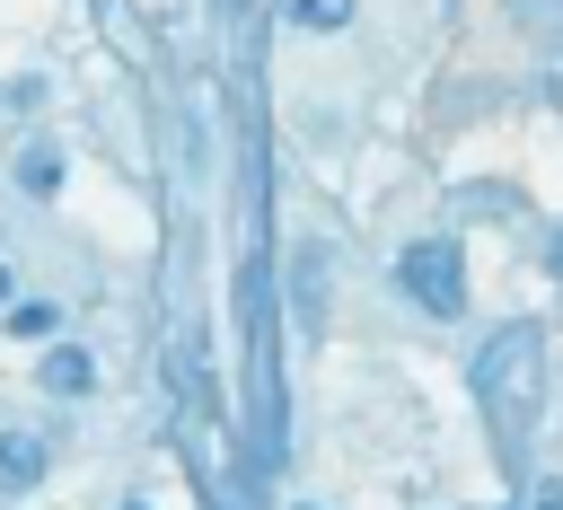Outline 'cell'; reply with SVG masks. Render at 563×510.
Listing matches in <instances>:
<instances>
[{"label":"cell","instance_id":"ba28073f","mask_svg":"<svg viewBox=\"0 0 563 510\" xmlns=\"http://www.w3.org/2000/svg\"><path fill=\"white\" fill-rule=\"evenodd\" d=\"M537 510H563V484H537Z\"/></svg>","mask_w":563,"mask_h":510},{"label":"cell","instance_id":"5b68a950","mask_svg":"<svg viewBox=\"0 0 563 510\" xmlns=\"http://www.w3.org/2000/svg\"><path fill=\"white\" fill-rule=\"evenodd\" d=\"M18 185H26L35 202H53V193H62V149H53V141H35V149H18Z\"/></svg>","mask_w":563,"mask_h":510},{"label":"cell","instance_id":"30bf717a","mask_svg":"<svg viewBox=\"0 0 563 510\" xmlns=\"http://www.w3.org/2000/svg\"><path fill=\"white\" fill-rule=\"evenodd\" d=\"M554 273H563V237H554Z\"/></svg>","mask_w":563,"mask_h":510},{"label":"cell","instance_id":"52a82bcc","mask_svg":"<svg viewBox=\"0 0 563 510\" xmlns=\"http://www.w3.org/2000/svg\"><path fill=\"white\" fill-rule=\"evenodd\" d=\"M290 9V26H308V35H334V26H352V0H282Z\"/></svg>","mask_w":563,"mask_h":510},{"label":"cell","instance_id":"8fae6325","mask_svg":"<svg viewBox=\"0 0 563 510\" xmlns=\"http://www.w3.org/2000/svg\"><path fill=\"white\" fill-rule=\"evenodd\" d=\"M114 510H150V501H114Z\"/></svg>","mask_w":563,"mask_h":510},{"label":"cell","instance_id":"7a4b0ae2","mask_svg":"<svg viewBox=\"0 0 563 510\" xmlns=\"http://www.w3.org/2000/svg\"><path fill=\"white\" fill-rule=\"evenodd\" d=\"M396 281H405V299L431 308V317H457V308H466V264H457L449 237H413V246L396 255Z\"/></svg>","mask_w":563,"mask_h":510},{"label":"cell","instance_id":"8992f818","mask_svg":"<svg viewBox=\"0 0 563 510\" xmlns=\"http://www.w3.org/2000/svg\"><path fill=\"white\" fill-rule=\"evenodd\" d=\"M53 325H62V308H53V299H9V334H18V343H44Z\"/></svg>","mask_w":563,"mask_h":510},{"label":"cell","instance_id":"277c9868","mask_svg":"<svg viewBox=\"0 0 563 510\" xmlns=\"http://www.w3.org/2000/svg\"><path fill=\"white\" fill-rule=\"evenodd\" d=\"M35 378H44V396H88V387H97V361H88L79 343H53Z\"/></svg>","mask_w":563,"mask_h":510},{"label":"cell","instance_id":"6da1fadb","mask_svg":"<svg viewBox=\"0 0 563 510\" xmlns=\"http://www.w3.org/2000/svg\"><path fill=\"white\" fill-rule=\"evenodd\" d=\"M537 396H545V334H537V325H501V334L475 352V404L493 413L501 448L537 422Z\"/></svg>","mask_w":563,"mask_h":510},{"label":"cell","instance_id":"9c48e42d","mask_svg":"<svg viewBox=\"0 0 563 510\" xmlns=\"http://www.w3.org/2000/svg\"><path fill=\"white\" fill-rule=\"evenodd\" d=\"M0 308H9V264H0Z\"/></svg>","mask_w":563,"mask_h":510},{"label":"cell","instance_id":"3957f363","mask_svg":"<svg viewBox=\"0 0 563 510\" xmlns=\"http://www.w3.org/2000/svg\"><path fill=\"white\" fill-rule=\"evenodd\" d=\"M44 484V440L35 431H0V492H35Z\"/></svg>","mask_w":563,"mask_h":510}]
</instances>
